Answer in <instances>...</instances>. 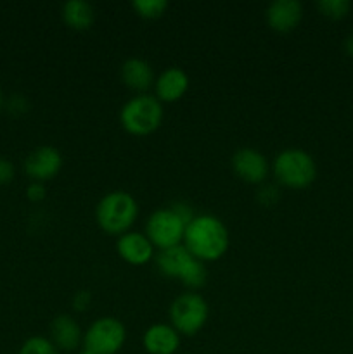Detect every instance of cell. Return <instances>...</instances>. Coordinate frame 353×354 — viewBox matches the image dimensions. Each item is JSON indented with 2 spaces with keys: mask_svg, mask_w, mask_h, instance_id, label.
<instances>
[{
  "mask_svg": "<svg viewBox=\"0 0 353 354\" xmlns=\"http://www.w3.org/2000/svg\"><path fill=\"white\" fill-rule=\"evenodd\" d=\"M185 249L199 261H215L228 248V232L215 216H196L185 228Z\"/></svg>",
  "mask_w": 353,
  "mask_h": 354,
  "instance_id": "1",
  "label": "cell"
},
{
  "mask_svg": "<svg viewBox=\"0 0 353 354\" xmlns=\"http://www.w3.org/2000/svg\"><path fill=\"white\" fill-rule=\"evenodd\" d=\"M138 207L127 192H111L97 206V221L107 234H123L134 225Z\"/></svg>",
  "mask_w": 353,
  "mask_h": 354,
  "instance_id": "2",
  "label": "cell"
},
{
  "mask_svg": "<svg viewBox=\"0 0 353 354\" xmlns=\"http://www.w3.org/2000/svg\"><path fill=\"white\" fill-rule=\"evenodd\" d=\"M273 173L282 185L291 189H305L314 183L317 166L311 156L301 149H287L277 156Z\"/></svg>",
  "mask_w": 353,
  "mask_h": 354,
  "instance_id": "3",
  "label": "cell"
},
{
  "mask_svg": "<svg viewBox=\"0 0 353 354\" xmlns=\"http://www.w3.org/2000/svg\"><path fill=\"white\" fill-rule=\"evenodd\" d=\"M158 266L166 277L182 280L187 287H201L206 282L204 265L182 245L159 252Z\"/></svg>",
  "mask_w": 353,
  "mask_h": 354,
  "instance_id": "4",
  "label": "cell"
},
{
  "mask_svg": "<svg viewBox=\"0 0 353 354\" xmlns=\"http://www.w3.org/2000/svg\"><path fill=\"white\" fill-rule=\"evenodd\" d=\"M163 107L158 99L141 95L132 99L121 111V123L132 135H149L161 124Z\"/></svg>",
  "mask_w": 353,
  "mask_h": 354,
  "instance_id": "5",
  "label": "cell"
},
{
  "mask_svg": "<svg viewBox=\"0 0 353 354\" xmlns=\"http://www.w3.org/2000/svg\"><path fill=\"white\" fill-rule=\"evenodd\" d=\"M170 317L176 332L183 335H194L206 324L208 304L197 294H183L173 301Z\"/></svg>",
  "mask_w": 353,
  "mask_h": 354,
  "instance_id": "6",
  "label": "cell"
},
{
  "mask_svg": "<svg viewBox=\"0 0 353 354\" xmlns=\"http://www.w3.org/2000/svg\"><path fill=\"white\" fill-rule=\"evenodd\" d=\"M127 330L116 318H100L85 334V351L92 354H116L125 344Z\"/></svg>",
  "mask_w": 353,
  "mask_h": 354,
  "instance_id": "7",
  "label": "cell"
},
{
  "mask_svg": "<svg viewBox=\"0 0 353 354\" xmlns=\"http://www.w3.org/2000/svg\"><path fill=\"white\" fill-rule=\"evenodd\" d=\"M187 225L179 218L173 209H159L152 213L147 221V239L152 245H158L161 251L180 245L185 235Z\"/></svg>",
  "mask_w": 353,
  "mask_h": 354,
  "instance_id": "8",
  "label": "cell"
},
{
  "mask_svg": "<svg viewBox=\"0 0 353 354\" xmlns=\"http://www.w3.org/2000/svg\"><path fill=\"white\" fill-rule=\"evenodd\" d=\"M62 159L59 154L57 149L54 147H38L31 152L30 156L24 161V171L30 178H33L35 182H45V180H51L57 175V171L61 169Z\"/></svg>",
  "mask_w": 353,
  "mask_h": 354,
  "instance_id": "9",
  "label": "cell"
},
{
  "mask_svg": "<svg viewBox=\"0 0 353 354\" xmlns=\"http://www.w3.org/2000/svg\"><path fill=\"white\" fill-rule=\"evenodd\" d=\"M232 166H234V171L249 183L263 182L269 173L265 158L255 149H241L235 152L232 158Z\"/></svg>",
  "mask_w": 353,
  "mask_h": 354,
  "instance_id": "10",
  "label": "cell"
},
{
  "mask_svg": "<svg viewBox=\"0 0 353 354\" xmlns=\"http://www.w3.org/2000/svg\"><path fill=\"white\" fill-rule=\"evenodd\" d=\"M303 17V7L298 0H277L270 3L266 10V21L270 28L280 33L294 30Z\"/></svg>",
  "mask_w": 353,
  "mask_h": 354,
  "instance_id": "11",
  "label": "cell"
},
{
  "mask_svg": "<svg viewBox=\"0 0 353 354\" xmlns=\"http://www.w3.org/2000/svg\"><path fill=\"white\" fill-rule=\"evenodd\" d=\"M118 252L130 265H145L152 256V244L145 235L130 232L118 241Z\"/></svg>",
  "mask_w": 353,
  "mask_h": 354,
  "instance_id": "12",
  "label": "cell"
},
{
  "mask_svg": "<svg viewBox=\"0 0 353 354\" xmlns=\"http://www.w3.org/2000/svg\"><path fill=\"white\" fill-rule=\"evenodd\" d=\"M179 346V332L168 325H152L144 335V348L149 354H173Z\"/></svg>",
  "mask_w": 353,
  "mask_h": 354,
  "instance_id": "13",
  "label": "cell"
},
{
  "mask_svg": "<svg viewBox=\"0 0 353 354\" xmlns=\"http://www.w3.org/2000/svg\"><path fill=\"white\" fill-rule=\"evenodd\" d=\"M187 86L189 78L185 73L179 68H170L156 82V92L158 99L163 102H175L187 92Z\"/></svg>",
  "mask_w": 353,
  "mask_h": 354,
  "instance_id": "14",
  "label": "cell"
},
{
  "mask_svg": "<svg viewBox=\"0 0 353 354\" xmlns=\"http://www.w3.org/2000/svg\"><path fill=\"white\" fill-rule=\"evenodd\" d=\"M51 334L52 344L57 349H64V351H73V349L78 348L80 339H82L78 324L66 315H61L52 322Z\"/></svg>",
  "mask_w": 353,
  "mask_h": 354,
  "instance_id": "15",
  "label": "cell"
},
{
  "mask_svg": "<svg viewBox=\"0 0 353 354\" xmlns=\"http://www.w3.org/2000/svg\"><path fill=\"white\" fill-rule=\"evenodd\" d=\"M121 78L125 85L137 92H144L152 83V69L151 66L141 59H128L121 68Z\"/></svg>",
  "mask_w": 353,
  "mask_h": 354,
  "instance_id": "16",
  "label": "cell"
},
{
  "mask_svg": "<svg viewBox=\"0 0 353 354\" xmlns=\"http://www.w3.org/2000/svg\"><path fill=\"white\" fill-rule=\"evenodd\" d=\"M62 19L73 30H89L96 19L93 7L83 0H69L62 6Z\"/></svg>",
  "mask_w": 353,
  "mask_h": 354,
  "instance_id": "17",
  "label": "cell"
},
{
  "mask_svg": "<svg viewBox=\"0 0 353 354\" xmlns=\"http://www.w3.org/2000/svg\"><path fill=\"white\" fill-rule=\"evenodd\" d=\"M135 10L138 12V16L145 17V19H156V17H161L165 14L168 2L166 0H135L132 3Z\"/></svg>",
  "mask_w": 353,
  "mask_h": 354,
  "instance_id": "18",
  "label": "cell"
},
{
  "mask_svg": "<svg viewBox=\"0 0 353 354\" xmlns=\"http://www.w3.org/2000/svg\"><path fill=\"white\" fill-rule=\"evenodd\" d=\"M317 7L329 19H343L352 9V3L348 0H320Z\"/></svg>",
  "mask_w": 353,
  "mask_h": 354,
  "instance_id": "19",
  "label": "cell"
},
{
  "mask_svg": "<svg viewBox=\"0 0 353 354\" xmlns=\"http://www.w3.org/2000/svg\"><path fill=\"white\" fill-rule=\"evenodd\" d=\"M19 354H59V349L48 339L31 337L21 346Z\"/></svg>",
  "mask_w": 353,
  "mask_h": 354,
  "instance_id": "20",
  "label": "cell"
},
{
  "mask_svg": "<svg viewBox=\"0 0 353 354\" xmlns=\"http://www.w3.org/2000/svg\"><path fill=\"white\" fill-rule=\"evenodd\" d=\"M14 178V165L6 158H0V185L10 183Z\"/></svg>",
  "mask_w": 353,
  "mask_h": 354,
  "instance_id": "21",
  "label": "cell"
},
{
  "mask_svg": "<svg viewBox=\"0 0 353 354\" xmlns=\"http://www.w3.org/2000/svg\"><path fill=\"white\" fill-rule=\"evenodd\" d=\"M26 196L28 199L33 201V203H38V201H42L45 197V187L42 185L40 182L30 183L26 189Z\"/></svg>",
  "mask_w": 353,
  "mask_h": 354,
  "instance_id": "22",
  "label": "cell"
},
{
  "mask_svg": "<svg viewBox=\"0 0 353 354\" xmlns=\"http://www.w3.org/2000/svg\"><path fill=\"white\" fill-rule=\"evenodd\" d=\"M90 303V292L87 290H80L75 297V308L76 310H87Z\"/></svg>",
  "mask_w": 353,
  "mask_h": 354,
  "instance_id": "23",
  "label": "cell"
},
{
  "mask_svg": "<svg viewBox=\"0 0 353 354\" xmlns=\"http://www.w3.org/2000/svg\"><path fill=\"white\" fill-rule=\"evenodd\" d=\"M345 48H346V52H348V55H352V57H353V31H352V35L346 38Z\"/></svg>",
  "mask_w": 353,
  "mask_h": 354,
  "instance_id": "24",
  "label": "cell"
},
{
  "mask_svg": "<svg viewBox=\"0 0 353 354\" xmlns=\"http://www.w3.org/2000/svg\"><path fill=\"white\" fill-rule=\"evenodd\" d=\"M3 106V93H2V88H0V109H2Z\"/></svg>",
  "mask_w": 353,
  "mask_h": 354,
  "instance_id": "25",
  "label": "cell"
},
{
  "mask_svg": "<svg viewBox=\"0 0 353 354\" xmlns=\"http://www.w3.org/2000/svg\"><path fill=\"white\" fill-rule=\"evenodd\" d=\"M78 354H92V353H89V351H82V353H78Z\"/></svg>",
  "mask_w": 353,
  "mask_h": 354,
  "instance_id": "26",
  "label": "cell"
}]
</instances>
